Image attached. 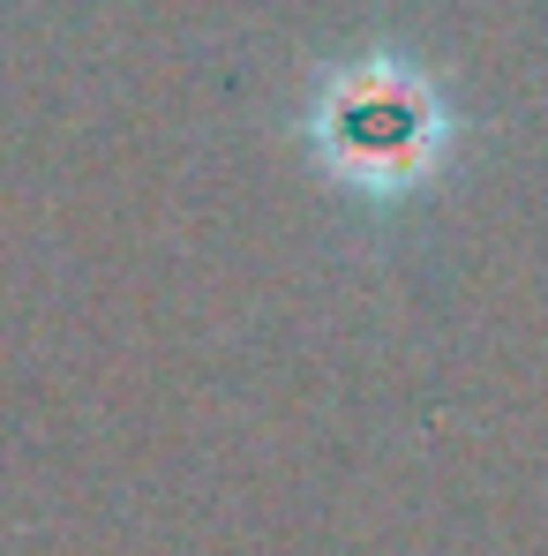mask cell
Wrapping results in <instances>:
<instances>
[{
    "instance_id": "1",
    "label": "cell",
    "mask_w": 548,
    "mask_h": 556,
    "mask_svg": "<svg viewBox=\"0 0 548 556\" xmlns=\"http://www.w3.org/2000/svg\"><path fill=\"white\" fill-rule=\"evenodd\" d=\"M301 143L346 195L413 203L451 174L458 113L413 53L368 46L316 76V91L301 105Z\"/></svg>"
}]
</instances>
